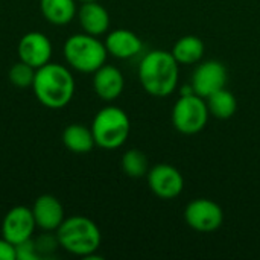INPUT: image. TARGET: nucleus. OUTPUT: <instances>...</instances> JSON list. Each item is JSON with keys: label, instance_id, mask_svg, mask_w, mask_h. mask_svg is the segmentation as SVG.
<instances>
[{"label": "nucleus", "instance_id": "nucleus-1", "mask_svg": "<svg viewBox=\"0 0 260 260\" xmlns=\"http://www.w3.org/2000/svg\"><path fill=\"white\" fill-rule=\"evenodd\" d=\"M137 73L139 81L148 94L166 98L171 96L178 85L180 64L171 52L155 49L140 59Z\"/></svg>", "mask_w": 260, "mask_h": 260}, {"label": "nucleus", "instance_id": "nucleus-2", "mask_svg": "<svg viewBox=\"0 0 260 260\" xmlns=\"http://www.w3.org/2000/svg\"><path fill=\"white\" fill-rule=\"evenodd\" d=\"M32 90L41 105L50 110L67 107L75 94V78L69 67L47 62L37 69Z\"/></svg>", "mask_w": 260, "mask_h": 260}, {"label": "nucleus", "instance_id": "nucleus-3", "mask_svg": "<svg viewBox=\"0 0 260 260\" xmlns=\"http://www.w3.org/2000/svg\"><path fill=\"white\" fill-rule=\"evenodd\" d=\"M59 247L79 257H88L96 253L102 242V235L94 221L85 216L66 218L55 232Z\"/></svg>", "mask_w": 260, "mask_h": 260}, {"label": "nucleus", "instance_id": "nucleus-4", "mask_svg": "<svg viewBox=\"0 0 260 260\" xmlns=\"http://www.w3.org/2000/svg\"><path fill=\"white\" fill-rule=\"evenodd\" d=\"M67 64L81 73H94L107 62V47L104 41L90 34H75L69 37L62 47Z\"/></svg>", "mask_w": 260, "mask_h": 260}, {"label": "nucleus", "instance_id": "nucleus-5", "mask_svg": "<svg viewBox=\"0 0 260 260\" xmlns=\"http://www.w3.org/2000/svg\"><path fill=\"white\" fill-rule=\"evenodd\" d=\"M90 128L96 146L111 151L125 145L129 137L131 122L122 108L108 105L96 113Z\"/></svg>", "mask_w": 260, "mask_h": 260}, {"label": "nucleus", "instance_id": "nucleus-6", "mask_svg": "<svg viewBox=\"0 0 260 260\" xmlns=\"http://www.w3.org/2000/svg\"><path fill=\"white\" fill-rule=\"evenodd\" d=\"M209 108L204 98L192 93L180 96L172 108V125L184 136L201 133L209 120Z\"/></svg>", "mask_w": 260, "mask_h": 260}, {"label": "nucleus", "instance_id": "nucleus-7", "mask_svg": "<svg viewBox=\"0 0 260 260\" xmlns=\"http://www.w3.org/2000/svg\"><path fill=\"white\" fill-rule=\"evenodd\" d=\"M184 221L198 233H213L224 224V210L209 198H197L186 206Z\"/></svg>", "mask_w": 260, "mask_h": 260}, {"label": "nucleus", "instance_id": "nucleus-8", "mask_svg": "<svg viewBox=\"0 0 260 260\" xmlns=\"http://www.w3.org/2000/svg\"><path fill=\"white\" fill-rule=\"evenodd\" d=\"M149 190L160 200H174L180 197L184 189V178L181 172L168 163H158L149 168L146 174Z\"/></svg>", "mask_w": 260, "mask_h": 260}, {"label": "nucleus", "instance_id": "nucleus-9", "mask_svg": "<svg viewBox=\"0 0 260 260\" xmlns=\"http://www.w3.org/2000/svg\"><path fill=\"white\" fill-rule=\"evenodd\" d=\"M37 224L32 209L24 206H15L5 215L2 221V238L12 245H18L34 238Z\"/></svg>", "mask_w": 260, "mask_h": 260}, {"label": "nucleus", "instance_id": "nucleus-10", "mask_svg": "<svg viewBox=\"0 0 260 260\" xmlns=\"http://www.w3.org/2000/svg\"><path fill=\"white\" fill-rule=\"evenodd\" d=\"M227 84V69L221 61L210 59L201 62L192 75L190 85L195 94L207 99L215 91L225 88Z\"/></svg>", "mask_w": 260, "mask_h": 260}, {"label": "nucleus", "instance_id": "nucleus-11", "mask_svg": "<svg viewBox=\"0 0 260 260\" xmlns=\"http://www.w3.org/2000/svg\"><path fill=\"white\" fill-rule=\"evenodd\" d=\"M52 43L47 35L41 32H27L24 34L17 46L18 59L27 62L34 69H40L44 64L50 62L52 58Z\"/></svg>", "mask_w": 260, "mask_h": 260}, {"label": "nucleus", "instance_id": "nucleus-12", "mask_svg": "<svg viewBox=\"0 0 260 260\" xmlns=\"http://www.w3.org/2000/svg\"><path fill=\"white\" fill-rule=\"evenodd\" d=\"M35 224L43 232H56V229L62 224L64 218V207L59 200L53 195H41L35 200L34 206L30 207Z\"/></svg>", "mask_w": 260, "mask_h": 260}, {"label": "nucleus", "instance_id": "nucleus-13", "mask_svg": "<svg viewBox=\"0 0 260 260\" xmlns=\"http://www.w3.org/2000/svg\"><path fill=\"white\" fill-rule=\"evenodd\" d=\"M108 55L117 58V59H129L137 56L142 49L143 43L137 34H134L129 29H114L108 32L105 41H104Z\"/></svg>", "mask_w": 260, "mask_h": 260}, {"label": "nucleus", "instance_id": "nucleus-14", "mask_svg": "<svg viewBox=\"0 0 260 260\" xmlns=\"http://www.w3.org/2000/svg\"><path fill=\"white\" fill-rule=\"evenodd\" d=\"M125 88V78L122 72L114 67L104 64L93 73V90L102 101L117 99Z\"/></svg>", "mask_w": 260, "mask_h": 260}, {"label": "nucleus", "instance_id": "nucleus-15", "mask_svg": "<svg viewBox=\"0 0 260 260\" xmlns=\"http://www.w3.org/2000/svg\"><path fill=\"white\" fill-rule=\"evenodd\" d=\"M76 17L85 34L99 37L107 34L110 29V14L98 0L82 2L78 8Z\"/></svg>", "mask_w": 260, "mask_h": 260}, {"label": "nucleus", "instance_id": "nucleus-16", "mask_svg": "<svg viewBox=\"0 0 260 260\" xmlns=\"http://www.w3.org/2000/svg\"><path fill=\"white\" fill-rule=\"evenodd\" d=\"M62 143L73 154H88L94 146L91 128L82 123H72L62 131Z\"/></svg>", "mask_w": 260, "mask_h": 260}, {"label": "nucleus", "instance_id": "nucleus-17", "mask_svg": "<svg viewBox=\"0 0 260 260\" xmlns=\"http://www.w3.org/2000/svg\"><path fill=\"white\" fill-rule=\"evenodd\" d=\"M206 52L204 43L197 35H184L178 38L171 50L174 58L181 66H192L203 59Z\"/></svg>", "mask_w": 260, "mask_h": 260}, {"label": "nucleus", "instance_id": "nucleus-18", "mask_svg": "<svg viewBox=\"0 0 260 260\" xmlns=\"http://www.w3.org/2000/svg\"><path fill=\"white\" fill-rule=\"evenodd\" d=\"M40 9L43 17L55 26L70 23L78 12L76 0H40Z\"/></svg>", "mask_w": 260, "mask_h": 260}, {"label": "nucleus", "instance_id": "nucleus-19", "mask_svg": "<svg viewBox=\"0 0 260 260\" xmlns=\"http://www.w3.org/2000/svg\"><path fill=\"white\" fill-rule=\"evenodd\" d=\"M206 102H207L210 116H213L219 120H227V119L233 117L238 110V99L227 88H221V90L215 91L213 94H210L206 99Z\"/></svg>", "mask_w": 260, "mask_h": 260}, {"label": "nucleus", "instance_id": "nucleus-20", "mask_svg": "<svg viewBox=\"0 0 260 260\" xmlns=\"http://www.w3.org/2000/svg\"><path fill=\"white\" fill-rule=\"evenodd\" d=\"M120 166L126 177L136 178V180L146 177V174L149 171L148 157L140 149H128L126 152H123Z\"/></svg>", "mask_w": 260, "mask_h": 260}, {"label": "nucleus", "instance_id": "nucleus-21", "mask_svg": "<svg viewBox=\"0 0 260 260\" xmlns=\"http://www.w3.org/2000/svg\"><path fill=\"white\" fill-rule=\"evenodd\" d=\"M35 72H37V69L29 66L27 62L18 61V62H15L9 69L8 78H9V82L14 87H17V88H27V87H32V84H34Z\"/></svg>", "mask_w": 260, "mask_h": 260}, {"label": "nucleus", "instance_id": "nucleus-22", "mask_svg": "<svg viewBox=\"0 0 260 260\" xmlns=\"http://www.w3.org/2000/svg\"><path fill=\"white\" fill-rule=\"evenodd\" d=\"M34 241H35V247L40 254V259L50 257L59 248L58 238H56V235H52V232H46L44 235H41L40 238H37Z\"/></svg>", "mask_w": 260, "mask_h": 260}, {"label": "nucleus", "instance_id": "nucleus-23", "mask_svg": "<svg viewBox=\"0 0 260 260\" xmlns=\"http://www.w3.org/2000/svg\"><path fill=\"white\" fill-rule=\"evenodd\" d=\"M40 254L35 247V241L27 239L18 245H15V260H38Z\"/></svg>", "mask_w": 260, "mask_h": 260}, {"label": "nucleus", "instance_id": "nucleus-24", "mask_svg": "<svg viewBox=\"0 0 260 260\" xmlns=\"http://www.w3.org/2000/svg\"><path fill=\"white\" fill-rule=\"evenodd\" d=\"M0 260H15V245L5 238L0 239Z\"/></svg>", "mask_w": 260, "mask_h": 260}, {"label": "nucleus", "instance_id": "nucleus-25", "mask_svg": "<svg viewBox=\"0 0 260 260\" xmlns=\"http://www.w3.org/2000/svg\"><path fill=\"white\" fill-rule=\"evenodd\" d=\"M78 2H81V3H82V2H94V0H78Z\"/></svg>", "mask_w": 260, "mask_h": 260}]
</instances>
